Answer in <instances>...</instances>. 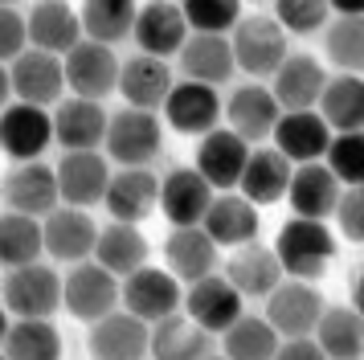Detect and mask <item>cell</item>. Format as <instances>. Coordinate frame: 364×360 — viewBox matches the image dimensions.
<instances>
[{"label":"cell","mask_w":364,"mask_h":360,"mask_svg":"<svg viewBox=\"0 0 364 360\" xmlns=\"http://www.w3.org/2000/svg\"><path fill=\"white\" fill-rule=\"evenodd\" d=\"M274 258L282 266V278H303L311 282L328 270V262L336 258V233L323 221L311 217H291L274 238Z\"/></svg>","instance_id":"obj_1"},{"label":"cell","mask_w":364,"mask_h":360,"mask_svg":"<svg viewBox=\"0 0 364 360\" xmlns=\"http://www.w3.org/2000/svg\"><path fill=\"white\" fill-rule=\"evenodd\" d=\"M102 147L119 168H151V160L164 152V123L156 111L123 107V111L107 115Z\"/></svg>","instance_id":"obj_2"},{"label":"cell","mask_w":364,"mask_h":360,"mask_svg":"<svg viewBox=\"0 0 364 360\" xmlns=\"http://www.w3.org/2000/svg\"><path fill=\"white\" fill-rule=\"evenodd\" d=\"M233 49V70H242L250 78H270L291 53V41L274 16H242L230 29Z\"/></svg>","instance_id":"obj_3"},{"label":"cell","mask_w":364,"mask_h":360,"mask_svg":"<svg viewBox=\"0 0 364 360\" xmlns=\"http://www.w3.org/2000/svg\"><path fill=\"white\" fill-rule=\"evenodd\" d=\"M0 303L17 319H50L53 311L62 307V278L41 258L29 262V266H17V270L4 275Z\"/></svg>","instance_id":"obj_4"},{"label":"cell","mask_w":364,"mask_h":360,"mask_svg":"<svg viewBox=\"0 0 364 360\" xmlns=\"http://www.w3.org/2000/svg\"><path fill=\"white\" fill-rule=\"evenodd\" d=\"M323 295L315 282H303V278H282L274 291L266 295V311L262 319L274 332L279 340H295V336H311L319 315H323Z\"/></svg>","instance_id":"obj_5"},{"label":"cell","mask_w":364,"mask_h":360,"mask_svg":"<svg viewBox=\"0 0 364 360\" xmlns=\"http://www.w3.org/2000/svg\"><path fill=\"white\" fill-rule=\"evenodd\" d=\"M9 86L17 102H33V107H58L66 95V74H62V58H53L46 49H21L9 62Z\"/></svg>","instance_id":"obj_6"},{"label":"cell","mask_w":364,"mask_h":360,"mask_svg":"<svg viewBox=\"0 0 364 360\" xmlns=\"http://www.w3.org/2000/svg\"><path fill=\"white\" fill-rule=\"evenodd\" d=\"M62 303H66V311L74 319L95 324L107 311L119 307V278L111 270H102L95 258L74 262L70 275L62 278Z\"/></svg>","instance_id":"obj_7"},{"label":"cell","mask_w":364,"mask_h":360,"mask_svg":"<svg viewBox=\"0 0 364 360\" xmlns=\"http://www.w3.org/2000/svg\"><path fill=\"white\" fill-rule=\"evenodd\" d=\"M181 282L160 270V266H139L127 278H119V303L123 311H132L135 319L144 324H156L172 311H181Z\"/></svg>","instance_id":"obj_8"},{"label":"cell","mask_w":364,"mask_h":360,"mask_svg":"<svg viewBox=\"0 0 364 360\" xmlns=\"http://www.w3.org/2000/svg\"><path fill=\"white\" fill-rule=\"evenodd\" d=\"M62 74H66L70 95L102 102L119 82V58L111 46H99V41H86L82 37L70 53H62Z\"/></svg>","instance_id":"obj_9"},{"label":"cell","mask_w":364,"mask_h":360,"mask_svg":"<svg viewBox=\"0 0 364 360\" xmlns=\"http://www.w3.org/2000/svg\"><path fill=\"white\" fill-rule=\"evenodd\" d=\"M279 115H282L279 102H274V95H270V86H262V82H242V86H233L230 98L221 102L225 127H230L237 139H246L250 147L270 139Z\"/></svg>","instance_id":"obj_10"},{"label":"cell","mask_w":364,"mask_h":360,"mask_svg":"<svg viewBox=\"0 0 364 360\" xmlns=\"http://www.w3.org/2000/svg\"><path fill=\"white\" fill-rule=\"evenodd\" d=\"M242 295L230 287V278L225 275H205V278H197V282H188V291L181 295V307H184V315L193 319L197 327H205L209 336H221L225 327L242 315Z\"/></svg>","instance_id":"obj_11"},{"label":"cell","mask_w":364,"mask_h":360,"mask_svg":"<svg viewBox=\"0 0 364 360\" xmlns=\"http://www.w3.org/2000/svg\"><path fill=\"white\" fill-rule=\"evenodd\" d=\"M0 201L9 205V213H25V217H46V213H53L62 205L58 201L53 168L41 160L13 164L4 172V180H0Z\"/></svg>","instance_id":"obj_12"},{"label":"cell","mask_w":364,"mask_h":360,"mask_svg":"<svg viewBox=\"0 0 364 360\" xmlns=\"http://www.w3.org/2000/svg\"><path fill=\"white\" fill-rule=\"evenodd\" d=\"M95 238H99V226L90 221L86 209H74V205H58L53 213L41 217V250L50 254L53 262H86L95 254Z\"/></svg>","instance_id":"obj_13"},{"label":"cell","mask_w":364,"mask_h":360,"mask_svg":"<svg viewBox=\"0 0 364 360\" xmlns=\"http://www.w3.org/2000/svg\"><path fill=\"white\" fill-rule=\"evenodd\" d=\"M53 180H58V201L62 205L90 209V205H102L111 164L99 152H62V160L53 168Z\"/></svg>","instance_id":"obj_14"},{"label":"cell","mask_w":364,"mask_h":360,"mask_svg":"<svg viewBox=\"0 0 364 360\" xmlns=\"http://www.w3.org/2000/svg\"><path fill=\"white\" fill-rule=\"evenodd\" d=\"M53 144V123L46 107L33 102H9L0 111V152L17 164L41 160V152Z\"/></svg>","instance_id":"obj_15"},{"label":"cell","mask_w":364,"mask_h":360,"mask_svg":"<svg viewBox=\"0 0 364 360\" xmlns=\"http://www.w3.org/2000/svg\"><path fill=\"white\" fill-rule=\"evenodd\" d=\"M160 111H164L168 127L181 135H205V131L221 127V95L217 86H205V82H172Z\"/></svg>","instance_id":"obj_16"},{"label":"cell","mask_w":364,"mask_h":360,"mask_svg":"<svg viewBox=\"0 0 364 360\" xmlns=\"http://www.w3.org/2000/svg\"><path fill=\"white\" fill-rule=\"evenodd\" d=\"M323 62L311 53H287L282 65L270 74V95L279 102V111H315V102L323 95Z\"/></svg>","instance_id":"obj_17"},{"label":"cell","mask_w":364,"mask_h":360,"mask_svg":"<svg viewBox=\"0 0 364 360\" xmlns=\"http://www.w3.org/2000/svg\"><path fill=\"white\" fill-rule=\"evenodd\" d=\"M107 115L111 111H102V102H95V98H78V95L62 98L50 111L53 144H62L66 152H95V147H102Z\"/></svg>","instance_id":"obj_18"},{"label":"cell","mask_w":364,"mask_h":360,"mask_svg":"<svg viewBox=\"0 0 364 360\" xmlns=\"http://www.w3.org/2000/svg\"><path fill=\"white\" fill-rule=\"evenodd\" d=\"M90 360H144L148 356V324L135 319L132 311H107L90 324L86 336Z\"/></svg>","instance_id":"obj_19"},{"label":"cell","mask_w":364,"mask_h":360,"mask_svg":"<svg viewBox=\"0 0 364 360\" xmlns=\"http://www.w3.org/2000/svg\"><path fill=\"white\" fill-rule=\"evenodd\" d=\"M246 156H250V144L237 139L230 127H213L200 135V147H197V168L200 176L209 180L213 193H233L237 189V176L246 168Z\"/></svg>","instance_id":"obj_20"},{"label":"cell","mask_w":364,"mask_h":360,"mask_svg":"<svg viewBox=\"0 0 364 360\" xmlns=\"http://www.w3.org/2000/svg\"><path fill=\"white\" fill-rule=\"evenodd\" d=\"M156 196H160V176L151 168H119L107 180V193H102V205L115 221H127V226H139L144 217L156 213Z\"/></svg>","instance_id":"obj_21"},{"label":"cell","mask_w":364,"mask_h":360,"mask_svg":"<svg viewBox=\"0 0 364 360\" xmlns=\"http://www.w3.org/2000/svg\"><path fill=\"white\" fill-rule=\"evenodd\" d=\"M132 37H135V46H139V53H151V58H164L168 62L184 46V37H188L181 4L176 0H148V4H139Z\"/></svg>","instance_id":"obj_22"},{"label":"cell","mask_w":364,"mask_h":360,"mask_svg":"<svg viewBox=\"0 0 364 360\" xmlns=\"http://www.w3.org/2000/svg\"><path fill=\"white\" fill-rule=\"evenodd\" d=\"M172 70L164 58H151V53H135L127 62H119V82L115 90L123 95L127 107L135 111H160L164 107L168 90H172Z\"/></svg>","instance_id":"obj_23"},{"label":"cell","mask_w":364,"mask_h":360,"mask_svg":"<svg viewBox=\"0 0 364 360\" xmlns=\"http://www.w3.org/2000/svg\"><path fill=\"white\" fill-rule=\"evenodd\" d=\"M25 37H29L33 49H46L53 58H62L82 41L78 9H70L66 0H37L25 13Z\"/></svg>","instance_id":"obj_24"},{"label":"cell","mask_w":364,"mask_h":360,"mask_svg":"<svg viewBox=\"0 0 364 360\" xmlns=\"http://www.w3.org/2000/svg\"><path fill=\"white\" fill-rule=\"evenodd\" d=\"M225 278L242 299H266L282 282V266L274 258V250L258 245V238H254V242L233 245L230 262H225Z\"/></svg>","instance_id":"obj_25"},{"label":"cell","mask_w":364,"mask_h":360,"mask_svg":"<svg viewBox=\"0 0 364 360\" xmlns=\"http://www.w3.org/2000/svg\"><path fill=\"white\" fill-rule=\"evenodd\" d=\"M270 139H274V152H282L291 164H311L323 160L331 144V127L319 119V111H282Z\"/></svg>","instance_id":"obj_26"},{"label":"cell","mask_w":364,"mask_h":360,"mask_svg":"<svg viewBox=\"0 0 364 360\" xmlns=\"http://www.w3.org/2000/svg\"><path fill=\"white\" fill-rule=\"evenodd\" d=\"M217 344L213 336L197 327L184 311H172L164 319L148 324V356L151 360H200L209 356Z\"/></svg>","instance_id":"obj_27"},{"label":"cell","mask_w":364,"mask_h":360,"mask_svg":"<svg viewBox=\"0 0 364 360\" xmlns=\"http://www.w3.org/2000/svg\"><path fill=\"white\" fill-rule=\"evenodd\" d=\"M209 201H213V189H209V180L200 176L197 168H172L160 180V196H156L160 213L172 226H200Z\"/></svg>","instance_id":"obj_28"},{"label":"cell","mask_w":364,"mask_h":360,"mask_svg":"<svg viewBox=\"0 0 364 360\" xmlns=\"http://www.w3.org/2000/svg\"><path fill=\"white\" fill-rule=\"evenodd\" d=\"M176 58H181V74L188 82L221 86L233 78V49L225 33H188Z\"/></svg>","instance_id":"obj_29"},{"label":"cell","mask_w":364,"mask_h":360,"mask_svg":"<svg viewBox=\"0 0 364 360\" xmlns=\"http://www.w3.org/2000/svg\"><path fill=\"white\" fill-rule=\"evenodd\" d=\"M258 205H250L242 193H213L209 209L200 217V229L213 238V245H242L258 238Z\"/></svg>","instance_id":"obj_30"},{"label":"cell","mask_w":364,"mask_h":360,"mask_svg":"<svg viewBox=\"0 0 364 360\" xmlns=\"http://www.w3.org/2000/svg\"><path fill=\"white\" fill-rule=\"evenodd\" d=\"M340 189H344V184L323 168V160L295 164V168H291V180H287V196H291L295 217H311V221L331 217L336 201H340Z\"/></svg>","instance_id":"obj_31"},{"label":"cell","mask_w":364,"mask_h":360,"mask_svg":"<svg viewBox=\"0 0 364 360\" xmlns=\"http://www.w3.org/2000/svg\"><path fill=\"white\" fill-rule=\"evenodd\" d=\"M164 262L176 282H197L217 270V245L200 226H172L164 242Z\"/></svg>","instance_id":"obj_32"},{"label":"cell","mask_w":364,"mask_h":360,"mask_svg":"<svg viewBox=\"0 0 364 360\" xmlns=\"http://www.w3.org/2000/svg\"><path fill=\"white\" fill-rule=\"evenodd\" d=\"M287 180H291V160L274 152V147H250L246 168L237 176V193L250 205H274L287 196Z\"/></svg>","instance_id":"obj_33"},{"label":"cell","mask_w":364,"mask_h":360,"mask_svg":"<svg viewBox=\"0 0 364 360\" xmlns=\"http://www.w3.org/2000/svg\"><path fill=\"white\" fill-rule=\"evenodd\" d=\"M148 238L139 233V226H127V221H111L107 229H99L95 238V254L90 258L99 262L102 270H111L115 278H127L132 270L148 266Z\"/></svg>","instance_id":"obj_34"},{"label":"cell","mask_w":364,"mask_h":360,"mask_svg":"<svg viewBox=\"0 0 364 360\" xmlns=\"http://www.w3.org/2000/svg\"><path fill=\"white\" fill-rule=\"evenodd\" d=\"M135 13H139L135 0H82V9H78V25H82L86 41H99V46L115 49L119 41L132 37Z\"/></svg>","instance_id":"obj_35"},{"label":"cell","mask_w":364,"mask_h":360,"mask_svg":"<svg viewBox=\"0 0 364 360\" xmlns=\"http://www.w3.org/2000/svg\"><path fill=\"white\" fill-rule=\"evenodd\" d=\"M319 119L336 131H360L364 123V82L360 74H340V78L323 82V95H319Z\"/></svg>","instance_id":"obj_36"},{"label":"cell","mask_w":364,"mask_h":360,"mask_svg":"<svg viewBox=\"0 0 364 360\" xmlns=\"http://www.w3.org/2000/svg\"><path fill=\"white\" fill-rule=\"evenodd\" d=\"M311 340L323 348L328 360H352L364 348V324L356 307H323L319 324H315Z\"/></svg>","instance_id":"obj_37"},{"label":"cell","mask_w":364,"mask_h":360,"mask_svg":"<svg viewBox=\"0 0 364 360\" xmlns=\"http://www.w3.org/2000/svg\"><path fill=\"white\" fill-rule=\"evenodd\" d=\"M279 352V332L266 324L262 315H237L221 332V356L225 360H274Z\"/></svg>","instance_id":"obj_38"},{"label":"cell","mask_w":364,"mask_h":360,"mask_svg":"<svg viewBox=\"0 0 364 360\" xmlns=\"http://www.w3.org/2000/svg\"><path fill=\"white\" fill-rule=\"evenodd\" d=\"M4 360H62V336L50 319H13L0 344Z\"/></svg>","instance_id":"obj_39"},{"label":"cell","mask_w":364,"mask_h":360,"mask_svg":"<svg viewBox=\"0 0 364 360\" xmlns=\"http://www.w3.org/2000/svg\"><path fill=\"white\" fill-rule=\"evenodd\" d=\"M46 254L41 250V221L25 217V213H4L0 217V266L4 270H17L29 266Z\"/></svg>","instance_id":"obj_40"},{"label":"cell","mask_w":364,"mask_h":360,"mask_svg":"<svg viewBox=\"0 0 364 360\" xmlns=\"http://www.w3.org/2000/svg\"><path fill=\"white\" fill-rule=\"evenodd\" d=\"M323 58L344 74H360L364 62V25L360 16H331L323 25Z\"/></svg>","instance_id":"obj_41"},{"label":"cell","mask_w":364,"mask_h":360,"mask_svg":"<svg viewBox=\"0 0 364 360\" xmlns=\"http://www.w3.org/2000/svg\"><path fill=\"white\" fill-rule=\"evenodd\" d=\"M323 168L340 180L344 189L364 180V135L360 131H336L328 152H323Z\"/></svg>","instance_id":"obj_42"},{"label":"cell","mask_w":364,"mask_h":360,"mask_svg":"<svg viewBox=\"0 0 364 360\" xmlns=\"http://www.w3.org/2000/svg\"><path fill=\"white\" fill-rule=\"evenodd\" d=\"M188 33H225L242 21V0H181Z\"/></svg>","instance_id":"obj_43"},{"label":"cell","mask_w":364,"mask_h":360,"mask_svg":"<svg viewBox=\"0 0 364 360\" xmlns=\"http://www.w3.org/2000/svg\"><path fill=\"white\" fill-rule=\"evenodd\" d=\"M274 4V21L282 25V33L291 37H311V33H319L323 25H328V0H270Z\"/></svg>","instance_id":"obj_44"},{"label":"cell","mask_w":364,"mask_h":360,"mask_svg":"<svg viewBox=\"0 0 364 360\" xmlns=\"http://www.w3.org/2000/svg\"><path fill=\"white\" fill-rule=\"evenodd\" d=\"M336 221H340V233H344L348 242L360 245L364 238V189L360 184H352V189H340V201H336Z\"/></svg>","instance_id":"obj_45"},{"label":"cell","mask_w":364,"mask_h":360,"mask_svg":"<svg viewBox=\"0 0 364 360\" xmlns=\"http://www.w3.org/2000/svg\"><path fill=\"white\" fill-rule=\"evenodd\" d=\"M25 46H29V37H25V13L0 4V62L9 65Z\"/></svg>","instance_id":"obj_46"},{"label":"cell","mask_w":364,"mask_h":360,"mask_svg":"<svg viewBox=\"0 0 364 360\" xmlns=\"http://www.w3.org/2000/svg\"><path fill=\"white\" fill-rule=\"evenodd\" d=\"M274 360H328V356H323V348L311 336H295V340H279Z\"/></svg>","instance_id":"obj_47"},{"label":"cell","mask_w":364,"mask_h":360,"mask_svg":"<svg viewBox=\"0 0 364 360\" xmlns=\"http://www.w3.org/2000/svg\"><path fill=\"white\" fill-rule=\"evenodd\" d=\"M328 9L336 16H360V0H328Z\"/></svg>","instance_id":"obj_48"},{"label":"cell","mask_w":364,"mask_h":360,"mask_svg":"<svg viewBox=\"0 0 364 360\" xmlns=\"http://www.w3.org/2000/svg\"><path fill=\"white\" fill-rule=\"evenodd\" d=\"M13 102V86H9V65L0 62V111Z\"/></svg>","instance_id":"obj_49"},{"label":"cell","mask_w":364,"mask_h":360,"mask_svg":"<svg viewBox=\"0 0 364 360\" xmlns=\"http://www.w3.org/2000/svg\"><path fill=\"white\" fill-rule=\"evenodd\" d=\"M9 324H13V315L4 311V303H0V344H4V336H9Z\"/></svg>","instance_id":"obj_50"},{"label":"cell","mask_w":364,"mask_h":360,"mask_svg":"<svg viewBox=\"0 0 364 360\" xmlns=\"http://www.w3.org/2000/svg\"><path fill=\"white\" fill-rule=\"evenodd\" d=\"M200 360H225V356H221V352H217V348H213V352H209V356H200Z\"/></svg>","instance_id":"obj_51"},{"label":"cell","mask_w":364,"mask_h":360,"mask_svg":"<svg viewBox=\"0 0 364 360\" xmlns=\"http://www.w3.org/2000/svg\"><path fill=\"white\" fill-rule=\"evenodd\" d=\"M0 4H9V9H17V4H21V0H0Z\"/></svg>","instance_id":"obj_52"},{"label":"cell","mask_w":364,"mask_h":360,"mask_svg":"<svg viewBox=\"0 0 364 360\" xmlns=\"http://www.w3.org/2000/svg\"><path fill=\"white\" fill-rule=\"evenodd\" d=\"M250 4H270V0H250Z\"/></svg>","instance_id":"obj_53"},{"label":"cell","mask_w":364,"mask_h":360,"mask_svg":"<svg viewBox=\"0 0 364 360\" xmlns=\"http://www.w3.org/2000/svg\"><path fill=\"white\" fill-rule=\"evenodd\" d=\"M352 360H360V356H352Z\"/></svg>","instance_id":"obj_54"},{"label":"cell","mask_w":364,"mask_h":360,"mask_svg":"<svg viewBox=\"0 0 364 360\" xmlns=\"http://www.w3.org/2000/svg\"><path fill=\"white\" fill-rule=\"evenodd\" d=\"M0 360H4V356H0Z\"/></svg>","instance_id":"obj_55"}]
</instances>
